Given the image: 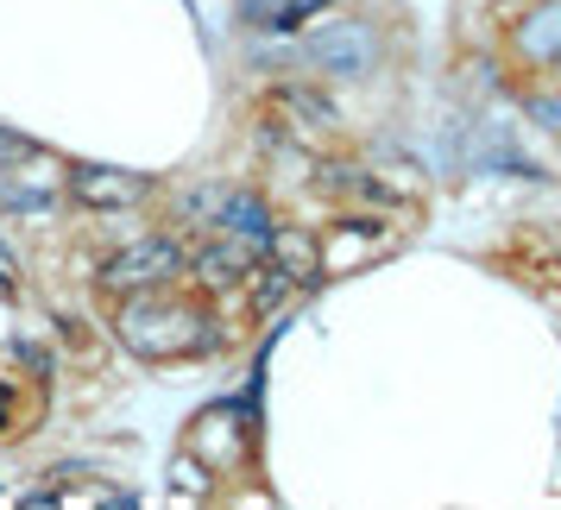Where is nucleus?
I'll return each mask as SVG.
<instances>
[{
    "label": "nucleus",
    "instance_id": "1",
    "mask_svg": "<svg viewBox=\"0 0 561 510\" xmlns=\"http://www.w3.org/2000/svg\"><path fill=\"white\" fill-rule=\"evenodd\" d=\"M107 334L146 366H190V359H208L221 347V309L208 290L178 278L107 303Z\"/></svg>",
    "mask_w": 561,
    "mask_h": 510
},
{
    "label": "nucleus",
    "instance_id": "2",
    "mask_svg": "<svg viewBox=\"0 0 561 510\" xmlns=\"http://www.w3.org/2000/svg\"><path fill=\"white\" fill-rule=\"evenodd\" d=\"M183 278V233L178 228H146L121 240L114 253L95 258V297L102 303H121V297H139V290H158V283Z\"/></svg>",
    "mask_w": 561,
    "mask_h": 510
},
{
    "label": "nucleus",
    "instance_id": "3",
    "mask_svg": "<svg viewBox=\"0 0 561 510\" xmlns=\"http://www.w3.org/2000/svg\"><path fill=\"white\" fill-rule=\"evenodd\" d=\"M64 202L82 215H139L158 202V183L114 164H64Z\"/></svg>",
    "mask_w": 561,
    "mask_h": 510
},
{
    "label": "nucleus",
    "instance_id": "4",
    "mask_svg": "<svg viewBox=\"0 0 561 510\" xmlns=\"http://www.w3.org/2000/svg\"><path fill=\"white\" fill-rule=\"evenodd\" d=\"M304 57L334 82H359L373 70V57H379V38H373V26H359V20H322V26L309 32Z\"/></svg>",
    "mask_w": 561,
    "mask_h": 510
},
{
    "label": "nucleus",
    "instance_id": "5",
    "mask_svg": "<svg viewBox=\"0 0 561 510\" xmlns=\"http://www.w3.org/2000/svg\"><path fill=\"white\" fill-rule=\"evenodd\" d=\"M45 409H51V384L20 372V366L7 359V366H0V448H20L26 434H38Z\"/></svg>",
    "mask_w": 561,
    "mask_h": 510
},
{
    "label": "nucleus",
    "instance_id": "6",
    "mask_svg": "<svg viewBox=\"0 0 561 510\" xmlns=\"http://www.w3.org/2000/svg\"><path fill=\"white\" fill-rule=\"evenodd\" d=\"M215 473H208L203 460L190 454V448H178V460H171V498H178V505H190V498H208V491H215Z\"/></svg>",
    "mask_w": 561,
    "mask_h": 510
}]
</instances>
